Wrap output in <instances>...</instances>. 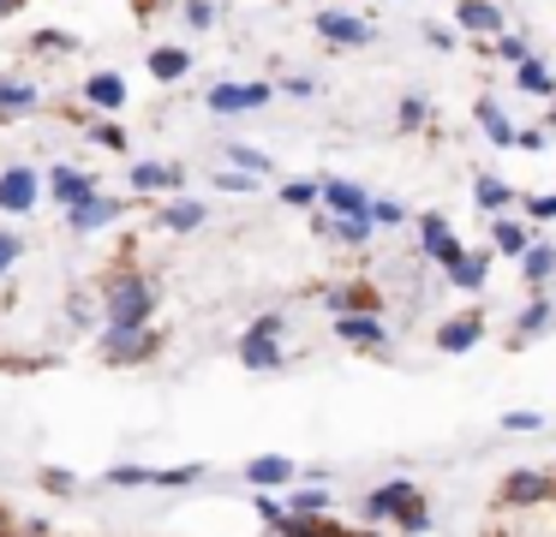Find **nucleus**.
<instances>
[{
  "label": "nucleus",
  "instance_id": "nucleus-1",
  "mask_svg": "<svg viewBox=\"0 0 556 537\" xmlns=\"http://www.w3.org/2000/svg\"><path fill=\"white\" fill-rule=\"evenodd\" d=\"M472 537H556V453L508 465L479 501Z\"/></svg>",
  "mask_w": 556,
  "mask_h": 537
},
{
  "label": "nucleus",
  "instance_id": "nucleus-2",
  "mask_svg": "<svg viewBox=\"0 0 556 537\" xmlns=\"http://www.w3.org/2000/svg\"><path fill=\"white\" fill-rule=\"evenodd\" d=\"M0 537H174V532L114 525V520H78V513H54V508H37V501L0 489Z\"/></svg>",
  "mask_w": 556,
  "mask_h": 537
}]
</instances>
